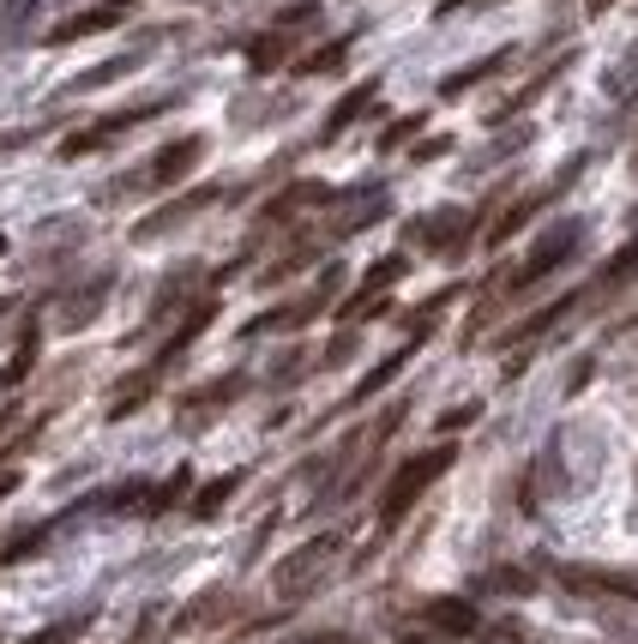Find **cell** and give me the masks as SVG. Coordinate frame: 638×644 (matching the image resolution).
Here are the masks:
<instances>
[{
    "label": "cell",
    "instance_id": "obj_1",
    "mask_svg": "<svg viewBox=\"0 0 638 644\" xmlns=\"http://www.w3.org/2000/svg\"><path fill=\"white\" fill-rule=\"evenodd\" d=\"M452 458H458V446L446 439V446H428V451H416V458H404L398 465V476L386 482V494H379V536H391V530L410 518V506L422 500V494L434 488V482L452 470Z\"/></svg>",
    "mask_w": 638,
    "mask_h": 644
},
{
    "label": "cell",
    "instance_id": "obj_2",
    "mask_svg": "<svg viewBox=\"0 0 638 644\" xmlns=\"http://www.w3.org/2000/svg\"><path fill=\"white\" fill-rule=\"evenodd\" d=\"M578 235H585V223H578V218L554 223V230H548L542 242H536L530 253H524V265H518V271H506V277H500V296H512V301H518V296H530V289L542 284L548 271H561L566 259L578 253Z\"/></svg>",
    "mask_w": 638,
    "mask_h": 644
},
{
    "label": "cell",
    "instance_id": "obj_3",
    "mask_svg": "<svg viewBox=\"0 0 638 644\" xmlns=\"http://www.w3.org/2000/svg\"><path fill=\"white\" fill-rule=\"evenodd\" d=\"M338 555V536H313V542H301L289 560H277V572H272V591L284 596V603H296V596H308L313 584H320V572H326V560Z\"/></svg>",
    "mask_w": 638,
    "mask_h": 644
},
{
    "label": "cell",
    "instance_id": "obj_4",
    "mask_svg": "<svg viewBox=\"0 0 638 644\" xmlns=\"http://www.w3.org/2000/svg\"><path fill=\"white\" fill-rule=\"evenodd\" d=\"M404 271H410V259H404V253H386V259H374V265H367V277H362V289H355V296L338 308V320H343V325L379 320V313L391 308V296H386V289L398 284Z\"/></svg>",
    "mask_w": 638,
    "mask_h": 644
},
{
    "label": "cell",
    "instance_id": "obj_5",
    "mask_svg": "<svg viewBox=\"0 0 638 644\" xmlns=\"http://www.w3.org/2000/svg\"><path fill=\"white\" fill-rule=\"evenodd\" d=\"M170 109V97H157V103H139V109H115V115H103V121H91V127H78V133H66V145H61V157L73 163V157H91V151H103L109 139H121V133H133V127H145L151 115H163Z\"/></svg>",
    "mask_w": 638,
    "mask_h": 644
},
{
    "label": "cell",
    "instance_id": "obj_6",
    "mask_svg": "<svg viewBox=\"0 0 638 644\" xmlns=\"http://www.w3.org/2000/svg\"><path fill=\"white\" fill-rule=\"evenodd\" d=\"M338 284H343V265H326V277H320V284H313L308 296L289 301V308H277V313H265V320H253V325H248V337H260V332H301L308 320H320V313L331 308Z\"/></svg>",
    "mask_w": 638,
    "mask_h": 644
},
{
    "label": "cell",
    "instance_id": "obj_7",
    "mask_svg": "<svg viewBox=\"0 0 638 644\" xmlns=\"http://www.w3.org/2000/svg\"><path fill=\"white\" fill-rule=\"evenodd\" d=\"M573 181H578V163H566L561 175L548 181V187H536V194H524L518 206H506V211H500L495 223H488V247H506L512 235H518V230H524V223H530V218H536V211H542V206H554V199H561L566 187H573Z\"/></svg>",
    "mask_w": 638,
    "mask_h": 644
},
{
    "label": "cell",
    "instance_id": "obj_8",
    "mask_svg": "<svg viewBox=\"0 0 638 644\" xmlns=\"http://www.w3.org/2000/svg\"><path fill=\"white\" fill-rule=\"evenodd\" d=\"M217 199H223V187H199V194H187V199H170V206H157L151 218L133 223V242H163V235L187 230V223H193L205 206H217Z\"/></svg>",
    "mask_w": 638,
    "mask_h": 644
},
{
    "label": "cell",
    "instance_id": "obj_9",
    "mask_svg": "<svg viewBox=\"0 0 638 644\" xmlns=\"http://www.w3.org/2000/svg\"><path fill=\"white\" fill-rule=\"evenodd\" d=\"M326 206H338V194H331L326 181H296V187H284V194L260 211V230H284L301 211H326Z\"/></svg>",
    "mask_w": 638,
    "mask_h": 644
},
{
    "label": "cell",
    "instance_id": "obj_10",
    "mask_svg": "<svg viewBox=\"0 0 638 644\" xmlns=\"http://www.w3.org/2000/svg\"><path fill=\"white\" fill-rule=\"evenodd\" d=\"M199 163H205V139H199V133H187V139L163 145V151L151 157V169H145V181H151V187H175V181H187Z\"/></svg>",
    "mask_w": 638,
    "mask_h": 644
},
{
    "label": "cell",
    "instance_id": "obj_11",
    "mask_svg": "<svg viewBox=\"0 0 638 644\" xmlns=\"http://www.w3.org/2000/svg\"><path fill=\"white\" fill-rule=\"evenodd\" d=\"M133 7H139V0H103V7H91V13H78V18H66V25H54L49 42H78V37H97V30H115Z\"/></svg>",
    "mask_w": 638,
    "mask_h": 644
},
{
    "label": "cell",
    "instance_id": "obj_12",
    "mask_svg": "<svg viewBox=\"0 0 638 644\" xmlns=\"http://www.w3.org/2000/svg\"><path fill=\"white\" fill-rule=\"evenodd\" d=\"M248 392V380L241 374H223V380H211V386H199V392H182L175 398V410L187 416V422H199V416H211V410H223V404H235Z\"/></svg>",
    "mask_w": 638,
    "mask_h": 644
},
{
    "label": "cell",
    "instance_id": "obj_13",
    "mask_svg": "<svg viewBox=\"0 0 638 644\" xmlns=\"http://www.w3.org/2000/svg\"><path fill=\"white\" fill-rule=\"evenodd\" d=\"M470 211H440V218H422L410 235H422V242L434 247V253H464V242H470Z\"/></svg>",
    "mask_w": 638,
    "mask_h": 644
},
{
    "label": "cell",
    "instance_id": "obj_14",
    "mask_svg": "<svg viewBox=\"0 0 638 644\" xmlns=\"http://www.w3.org/2000/svg\"><path fill=\"white\" fill-rule=\"evenodd\" d=\"M633 277H638V235H633V242H626V247H621V253H614V259H609V265H602V271H597V277H590V284H585V301H602V296H621V289H626V284H633Z\"/></svg>",
    "mask_w": 638,
    "mask_h": 644
},
{
    "label": "cell",
    "instance_id": "obj_15",
    "mask_svg": "<svg viewBox=\"0 0 638 644\" xmlns=\"http://www.w3.org/2000/svg\"><path fill=\"white\" fill-rule=\"evenodd\" d=\"M422 344H428V332H410V337H404V349H391V356H386V361H379L374 374H367V380H362V386H355V392H350V404H367V398H374V392H386V386H391V380L404 374V361H410V356H416V349H422ZM350 404H343V410H350Z\"/></svg>",
    "mask_w": 638,
    "mask_h": 644
},
{
    "label": "cell",
    "instance_id": "obj_16",
    "mask_svg": "<svg viewBox=\"0 0 638 644\" xmlns=\"http://www.w3.org/2000/svg\"><path fill=\"white\" fill-rule=\"evenodd\" d=\"M163 368H170V361H151V368H139L133 380H121V392L109 398V422H127L133 410H145L151 392H157V380H163Z\"/></svg>",
    "mask_w": 638,
    "mask_h": 644
},
{
    "label": "cell",
    "instance_id": "obj_17",
    "mask_svg": "<svg viewBox=\"0 0 638 644\" xmlns=\"http://www.w3.org/2000/svg\"><path fill=\"white\" fill-rule=\"evenodd\" d=\"M578 301H585V289H578V296H561L554 308H542V313H530V320H524V325H512V332L500 337V344H536V337H542V332H554V325H561L566 313L578 308Z\"/></svg>",
    "mask_w": 638,
    "mask_h": 644
},
{
    "label": "cell",
    "instance_id": "obj_18",
    "mask_svg": "<svg viewBox=\"0 0 638 644\" xmlns=\"http://www.w3.org/2000/svg\"><path fill=\"white\" fill-rule=\"evenodd\" d=\"M422 615H428V627L452 632V639H470V632L483 627V620H476V608H470V603H458V596H440V603H428Z\"/></svg>",
    "mask_w": 638,
    "mask_h": 644
},
{
    "label": "cell",
    "instance_id": "obj_19",
    "mask_svg": "<svg viewBox=\"0 0 638 644\" xmlns=\"http://www.w3.org/2000/svg\"><path fill=\"white\" fill-rule=\"evenodd\" d=\"M374 97H379V78H367V85H355L350 97H343V103H338V109H331V115H326V127H320V145H331V139H338V133L350 127V121L362 115V109L374 103Z\"/></svg>",
    "mask_w": 638,
    "mask_h": 644
},
{
    "label": "cell",
    "instance_id": "obj_20",
    "mask_svg": "<svg viewBox=\"0 0 638 644\" xmlns=\"http://www.w3.org/2000/svg\"><path fill=\"white\" fill-rule=\"evenodd\" d=\"M211 320H217V301H193V308H187V320L182 325H175V337H170V344H163V356H157V361H175V356H182V349H193V337L199 332H205V325Z\"/></svg>",
    "mask_w": 638,
    "mask_h": 644
},
{
    "label": "cell",
    "instance_id": "obj_21",
    "mask_svg": "<svg viewBox=\"0 0 638 644\" xmlns=\"http://www.w3.org/2000/svg\"><path fill=\"white\" fill-rule=\"evenodd\" d=\"M289 37H296V30H265V37H253L248 42V61H253V73H272V66H284L289 61Z\"/></svg>",
    "mask_w": 638,
    "mask_h": 644
},
{
    "label": "cell",
    "instance_id": "obj_22",
    "mask_svg": "<svg viewBox=\"0 0 638 644\" xmlns=\"http://www.w3.org/2000/svg\"><path fill=\"white\" fill-rule=\"evenodd\" d=\"M235 488H241V470H229V476H217V482H205V488L193 494V518H217L223 506L235 500Z\"/></svg>",
    "mask_w": 638,
    "mask_h": 644
},
{
    "label": "cell",
    "instance_id": "obj_23",
    "mask_svg": "<svg viewBox=\"0 0 638 644\" xmlns=\"http://www.w3.org/2000/svg\"><path fill=\"white\" fill-rule=\"evenodd\" d=\"M37 332H25V344H18L13 349V361H7V368H0V392H18V386H25V380H30V368H37Z\"/></svg>",
    "mask_w": 638,
    "mask_h": 644
},
{
    "label": "cell",
    "instance_id": "obj_24",
    "mask_svg": "<svg viewBox=\"0 0 638 644\" xmlns=\"http://www.w3.org/2000/svg\"><path fill=\"white\" fill-rule=\"evenodd\" d=\"M500 66H506V54H488V61L464 66V73H452V78L440 85V97H464L470 85H483V78H488V73H500Z\"/></svg>",
    "mask_w": 638,
    "mask_h": 644
},
{
    "label": "cell",
    "instance_id": "obj_25",
    "mask_svg": "<svg viewBox=\"0 0 638 644\" xmlns=\"http://www.w3.org/2000/svg\"><path fill=\"white\" fill-rule=\"evenodd\" d=\"M343 54H350V37H338V42H326V49H320V54H301V73H338V66H343Z\"/></svg>",
    "mask_w": 638,
    "mask_h": 644
},
{
    "label": "cell",
    "instance_id": "obj_26",
    "mask_svg": "<svg viewBox=\"0 0 638 644\" xmlns=\"http://www.w3.org/2000/svg\"><path fill=\"white\" fill-rule=\"evenodd\" d=\"M85 627H91V615H66V620H54L49 632H30L25 644H73V639H78V632H85Z\"/></svg>",
    "mask_w": 638,
    "mask_h": 644
},
{
    "label": "cell",
    "instance_id": "obj_27",
    "mask_svg": "<svg viewBox=\"0 0 638 644\" xmlns=\"http://www.w3.org/2000/svg\"><path fill=\"white\" fill-rule=\"evenodd\" d=\"M416 133H422V115H404V121H391V127L379 133V151H398V145H404V139H416Z\"/></svg>",
    "mask_w": 638,
    "mask_h": 644
},
{
    "label": "cell",
    "instance_id": "obj_28",
    "mask_svg": "<svg viewBox=\"0 0 638 644\" xmlns=\"http://www.w3.org/2000/svg\"><path fill=\"white\" fill-rule=\"evenodd\" d=\"M187 482H193V470H175L170 482H157V512H170V506L187 494Z\"/></svg>",
    "mask_w": 638,
    "mask_h": 644
},
{
    "label": "cell",
    "instance_id": "obj_29",
    "mask_svg": "<svg viewBox=\"0 0 638 644\" xmlns=\"http://www.w3.org/2000/svg\"><path fill=\"white\" fill-rule=\"evenodd\" d=\"M476 416H483V404H458V410L440 416V434H458V428H470Z\"/></svg>",
    "mask_w": 638,
    "mask_h": 644
},
{
    "label": "cell",
    "instance_id": "obj_30",
    "mask_svg": "<svg viewBox=\"0 0 638 644\" xmlns=\"http://www.w3.org/2000/svg\"><path fill=\"white\" fill-rule=\"evenodd\" d=\"M488 584H495V591H530L524 572H488Z\"/></svg>",
    "mask_w": 638,
    "mask_h": 644
},
{
    "label": "cell",
    "instance_id": "obj_31",
    "mask_svg": "<svg viewBox=\"0 0 638 644\" xmlns=\"http://www.w3.org/2000/svg\"><path fill=\"white\" fill-rule=\"evenodd\" d=\"M350 349H355V332H343L338 344L326 349V368H338V361H350Z\"/></svg>",
    "mask_w": 638,
    "mask_h": 644
},
{
    "label": "cell",
    "instance_id": "obj_32",
    "mask_svg": "<svg viewBox=\"0 0 638 644\" xmlns=\"http://www.w3.org/2000/svg\"><path fill=\"white\" fill-rule=\"evenodd\" d=\"M13 488H18V476H13V470H0V500H7Z\"/></svg>",
    "mask_w": 638,
    "mask_h": 644
},
{
    "label": "cell",
    "instance_id": "obj_33",
    "mask_svg": "<svg viewBox=\"0 0 638 644\" xmlns=\"http://www.w3.org/2000/svg\"><path fill=\"white\" fill-rule=\"evenodd\" d=\"M18 422V410H13V404H7V410H0V434H7V428H13Z\"/></svg>",
    "mask_w": 638,
    "mask_h": 644
},
{
    "label": "cell",
    "instance_id": "obj_34",
    "mask_svg": "<svg viewBox=\"0 0 638 644\" xmlns=\"http://www.w3.org/2000/svg\"><path fill=\"white\" fill-rule=\"evenodd\" d=\"M585 7H590V13H609V7H614V0H585Z\"/></svg>",
    "mask_w": 638,
    "mask_h": 644
},
{
    "label": "cell",
    "instance_id": "obj_35",
    "mask_svg": "<svg viewBox=\"0 0 638 644\" xmlns=\"http://www.w3.org/2000/svg\"><path fill=\"white\" fill-rule=\"evenodd\" d=\"M7 313H13V301H0V320H7Z\"/></svg>",
    "mask_w": 638,
    "mask_h": 644
},
{
    "label": "cell",
    "instance_id": "obj_36",
    "mask_svg": "<svg viewBox=\"0 0 638 644\" xmlns=\"http://www.w3.org/2000/svg\"><path fill=\"white\" fill-rule=\"evenodd\" d=\"M0 253H7V235H0Z\"/></svg>",
    "mask_w": 638,
    "mask_h": 644
},
{
    "label": "cell",
    "instance_id": "obj_37",
    "mask_svg": "<svg viewBox=\"0 0 638 644\" xmlns=\"http://www.w3.org/2000/svg\"><path fill=\"white\" fill-rule=\"evenodd\" d=\"M446 7H458V0H446Z\"/></svg>",
    "mask_w": 638,
    "mask_h": 644
},
{
    "label": "cell",
    "instance_id": "obj_38",
    "mask_svg": "<svg viewBox=\"0 0 638 644\" xmlns=\"http://www.w3.org/2000/svg\"><path fill=\"white\" fill-rule=\"evenodd\" d=\"M633 169H638V157H633Z\"/></svg>",
    "mask_w": 638,
    "mask_h": 644
}]
</instances>
